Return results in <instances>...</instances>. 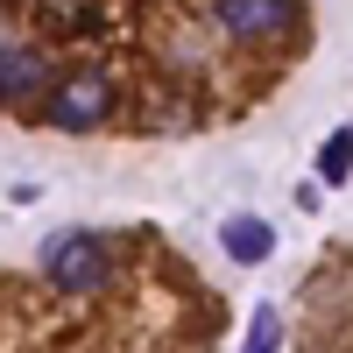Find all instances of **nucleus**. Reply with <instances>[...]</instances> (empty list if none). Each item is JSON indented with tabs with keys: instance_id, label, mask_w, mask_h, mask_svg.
Instances as JSON below:
<instances>
[{
	"instance_id": "423d86ee",
	"label": "nucleus",
	"mask_w": 353,
	"mask_h": 353,
	"mask_svg": "<svg viewBox=\"0 0 353 353\" xmlns=\"http://www.w3.org/2000/svg\"><path fill=\"white\" fill-rule=\"evenodd\" d=\"M346 170H353V128H332L325 149H318V176H325V184H346Z\"/></svg>"
},
{
	"instance_id": "f03ea898",
	"label": "nucleus",
	"mask_w": 353,
	"mask_h": 353,
	"mask_svg": "<svg viewBox=\"0 0 353 353\" xmlns=\"http://www.w3.org/2000/svg\"><path fill=\"white\" fill-rule=\"evenodd\" d=\"M219 28L226 36H241V43H254V36H283L290 21H297V0H219Z\"/></svg>"
},
{
	"instance_id": "f257e3e1",
	"label": "nucleus",
	"mask_w": 353,
	"mask_h": 353,
	"mask_svg": "<svg viewBox=\"0 0 353 353\" xmlns=\"http://www.w3.org/2000/svg\"><path fill=\"white\" fill-rule=\"evenodd\" d=\"M43 276L57 290H99L106 283V248L99 233H57V241L43 248Z\"/></svg>"
},
{
	"instance_id": "20e7f679",
	"label": "nucleus",
	"mask_w": 353,
	"mask_h": 353,
	"mask_svg": "<svg viewBox=\"0 0 353 353\" xmlns=\"http://www.w3.org/2000/svg\"><path fill=\"white\" fill-rule=\"evenodd\" d=\"M219 248L241 261V269H261V261L276 254V226H269V219H254V212H233V219L219 226Z\"/></svg>"
},
{
	"instance_id": "39448f33",
	"label": "nucleus",
	"mask_w": 353,
	"mask_h": 353,
	"mask_svg": "<svg viewBox=\"0 0 353 353\" xmlns=\"http://www.w3.org/2000/svg\"><path fill=\"white\" fill-rule=\"evenodd\" d=\"M43 78H50V57L43 50H28V43H0V99H28V92H43Z\"/></svg>"
},
{
	"instance_id": "0eeeda50",
	"label": "nucleus",
	"mask_w": 353,
	"mask_h": 353,
	"mask_svg": "<svg viewBox=\"0 0 353 353\" xmlns=\"http://www.w3.org/2000/svg\"><path fill=\"white\" fill-rule=\"evenodd\" d=\"M248 346H254V353H269V346H276V311H269V304L254 311V325H248Z\"/></svg>"
},
{
	"instance_id": "7ed1b4c3",
	"label": "nucleus",
	"mask_w": 353,
	"mask_h": 353,
	"mask_svg": "<svg viewBox=\"0 0 353 353\" xmlns=\"http://www.w3.org/2000/svg\"><path fill=\"white\" fill-rule=\"evenodd\" d=\"M106 106H113L106 78H99V71H78L64 92L50 99V128H99V121H106Z\"/></svg>"
}]
</instances>
